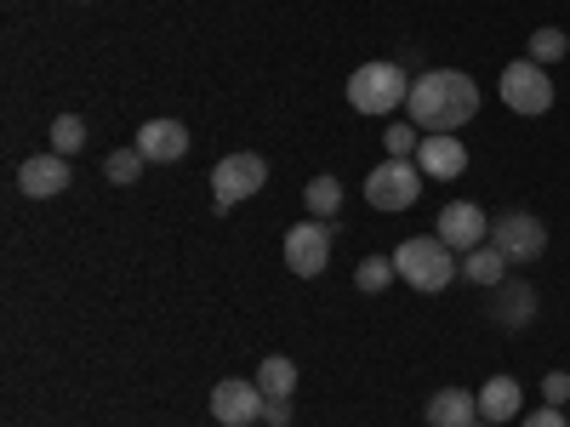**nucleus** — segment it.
I'll list each match as a JSON object with an SVG mask.
<instances>
[{
    "label": "nucleus",
    "mask_w": 570,
    "mask_h": 427,
    "mask_svg": "<svg viewBox=\"0 0 570 427\" xmlns=\"http://www.w3.org/2000/svg\"><path fill=\"white\" fill-rule=\"evenodd\" d=\"M257 388H263L268 399H292V394H297V365L285 359V354H268V359L257 365Z\"/></svg>",
    "instance_id": "a211bd4d"
},
{
    "label": "nucleus",
    "mask_w": 570,
    "mask_h": 427,
    "mask_svg": "<svg viewBox=\"0 0 570 427\" xmlns=\"http://www.w3.org/2000/svg\"><path fill=\"white\" fill-rule=\"evenodd\" d=\"M394 274L411 285V291H445L451 279H462V262H456V251L440 240V234H416V240H405L400 251H394Z\"/></svg>",
    "instance_id": "f03ea898"
},
{
    "label": "nucleus",
    "mask_w": 570,
    "mask_h": 427,
    "mask_svg": "<svg viewBox=\"0 0 570 427\" xmlns=\"http://www.w3.org/2000/svg\"><path fill=\"white\" fill-rule=\"evenodd\" d=\"M263 405H268V394L257 383H246V376H223V383L212 388V416L223 427H252L263 416Z\"/></svg>",
    "instance_id": "1a4fd4ad"
},
{
    "label": "nucleus",
    "mask_w": 570,
    "mask_h": 427,
    "mask_svg": "<svg viewBox=\"0 0 570 427\" xmlns=\"http://www.w3.org/2000/svg\"><path fill=\"white\" fill-rule=\"evenodd\" d=\"M473 115H480V86H473V75L462 69H428L411 80V98H405V120L434 137V131H456L468 126Z\"/></svg>",
    "instance_id": "f257e3e1"
},
{
    "label": "nucleus",
    "mask_w": 570,
    "mask_h": 427,
    "mask_svg": "<svg viewBox=\"0 0 570 427\" xmlns=\"http://www.w3.org/2000/svg\"><path fill=\"white\" fill-rule=\"evenodd\" d=\"M416 195H422V171H416V160H383V166L365 177V200H371L376 211H389V217L411 211Z\"/></svg>",
    "instance_id": "6e6552de"
},
{
    "label": "nucleus",
    "mask_w": 570,
    "mask_h": 427,
    "mask_svg": "<svg viewBox=\"0 0 570 427\" xmlns=\"http://www.w3.org/2000/svg\"><path fill=\"white\" fill-rule=\"evenodd\" d=\"M263 421L268 427H285V421H292V399H268L263 405Z\"/></svg>",
    "instance_id": "bb28decb"
},
{
    "label": "nucleus",
    "mask_w": 570,
    "mask_h": 427,
    "mask_svg": "<svg viewBox=\"0 0 570 427\" xmlns=\"http://www.w3.org/2000/svg\"><path fill=\"white\" fill-rule=\"evenodd\" d=\"M80 149H86V120L80 115H58L52 120V155H69L75 160Z\"/></svg>",
    "instance_id": "4be33fe9"
},
{
    "label": "nucleus",
    "mask_w": 570,
    "mask_h": 427,
    "mask_svg": "<svg viewBox=\"0 0 570 427\" xmlns=\"http://www.w3.org/2000/svg\"><path fill=\"white\" fill-rule=\"evenodd\" d=\"M497 91H502V103H508L513 115H525V120H537V115L553 109V80H548V69L531 63V58L508 63L502 80H497Z\"/></svg>",
    "instance_id": "423d86ee"
},
{
    "label": "nucleus",
    "mask_w": 570,
    "mask_h": 427,
    "mask_svg": "<svg viewBox=\"0 0 570 427\" xmlns=\"http://www.w3.org/2000/svg\"><path fill=\"white\" fill-rule=\"evenodd\" d=\"M383 149H389V160H416V149H422V131L405 120V126H389L383 131Z\"/></svg>",
    "instance_id": "b1692460"
},
{
    "label": "nucleus",
    "mask_w": 570,
    "mask_h": 427,
    "mask_svg": "<svg viewBox=\"0 0 570 427\" xmlns=\"http://www.w3.org/2000/svg\"><path fill=\"white\" fill-rule=\"evenodd\" d=\"M434 234H440V240L451 246V251H473V246H485L491 240V217L480 211V206H473V200H451L445 211H440V222H434Z\"/></svg>",
    "instance_id": "9d476101"
},
{
    "label": "nucleus",
    "mask_w": 570,
    "mask_h": 427,
    "mask_svg": "<svg viewBox=\"0 0 570 427\" xmlns=\"http://www.w3.org/2000/svg\"><path fill=\"white\" fill-rule=\"evenodd\" d=\"M354 285H360L365 297L389 291V285H394V257H365V262L354 268Z\"/></svg>",
    "instance_id": "412c9836"
},
{
    "label": "nucleus",
    "mask_w": 570,
    "mask_h": 427,
    "mask_svg": "<svg viewBox=\"0 0 570 427\" xmlns=\"http://www.w3.org/2000/svg\"><path fill=\"white\" fill-rule=\"evenodd\" d=\"M480 421V394L468 388H440L428 399V427H473Z\"/></svg>",
    "instance_id": "2eb2a0df"
},
{
    "label": "nucleus",
    "mask_w": 570,
    "mask_h": 427,
    "mask_svg": "<svg viewBox=\"0 0 570 427\" xmlns=\"http://www.w3.org/2000/svg\"><path fill=\"white\" fill-rule=\"evenodd\" d=\"M69 182H75L69 155H35L18 166V188L29 200H58V195H69Z\"/></svg>",
    "instance_id": "f8f14e48"
},
{
    "label": "nucleus",
    "mask_w": 570,
    "mask_h": 427,
    "mask_svg": "<svg viewBox=\"0 0 570 427\" xmlns=\"http://www.w3.org/2000/svg\"><path fill=\"white\" fill-rule=\"evenodd\" d=\"M480 416H485V421H513V416H525V388H519L513 376H491V383L480 388Z\"/></svg>",
    "instance_id": "dca6fc26"
},
{
    "label": "nucleus",
    "mask_w": 570,
    "mask_h": 427,
    "mask_svg": "<svg viewBox=\"0 0 570 427\" xmlns=\"http://www.w3.org/2000/svg\"><path fill=\"white\" fill-rule=\"evenodd\" d=\"M491 246L508 257V262H537L542 251H548V228H542V217L537 211H497L491 217Z\"/></svg>",
    "instance_id": "0eeeda50"
},
{
    "label": "nucleus",
    "mask_w": 570,
    "mask_h": 427,
    "mask_svg": "<svg viewBox=\"0 0 570 427\" xmlns=\"http://www.w3.org/2000/svg\"><path fill=\"white\" fill-rule=\"evenodd\" d=\"M142 166H149V160H142V149L131 142V149H115V155L104 160V177H109V182H120V188H131V182L142 177Z\"/></svg>",
    "instance_id": "aec40b11"
},
{
    "label": "nucleus",
    "mask_w": 570,
    "mask_h": 427,
    "mask_svg": "<svg viewBox=\"0 0 570 427\" xmlns=\"http://www.w3.org/2000/svg\"><path fill=\"white\" fill-rule=\"evenodd\" d=\"M462 279L468 285H480V291H497V285L508 279V257L485 240V246H473L468 257H462Z\"/></svg>",
    "instance_id": "f3484780"
},
{
    "label": "nucleus",
    "mask_w": 570,
    "mask_h": 427,
    "mask_svg": "<svg viewBox=\"0 0 570 427\" xmlns=\"http://www.w3.org/2000/svg\"><path fill=\"white\" fill-rule=\"evenodd\" d=\"M263 182H268V160L263 155H223L212 166V206L217 211H234L240 200L263 195Z\"/></svg>",
    "instance_id": "20e7f679"
},
{
    "label": "nucleus",
    "mask_w": 570,
    "mask_h": 427,
    "mask_svg": "<svg viewBox=\"0 0 570 427\" xmlns=\"http://www.w3.org/2000/svg\"><path fill=\"white\" fill-rule=\"evenodd\" d=\"M542 399L559 405V410L570 405V376H564V370H548V376H542Z\"/></svg>",
    "instance_id": "393cba45"
},
{
    "label": "nucleus",
    "mask_w": 570,
    "mask_h": 427,
    "mask_svg": "<svg viewBox=\"0 0 570 427\" xmlns=\"http://www.w3.org/2000/svg\"><path fill=\"white\" fill-rule=\"evenodd\" d=\"M411 98V75L405 63H360L348 75V103L354 115H394Z\"/></svg>",
    "instance_id": "7ed1b4c3"
},
{
    "label": "nucleus",
    "mask_w": 570,
    "mask_h": 427,
    "mask_svg": "<svg viewBox=\"0 0 570 427\" xmlns=\"http://www.w3.org/2000/svg\"><path fill=\"white\" fill-rule=\"evenodd\" d=\"M473 427H497V421H485V416H480V421H473Z\"/></svg>",
    "instance_id": "cd10ccee"
},
{
    "label": "nucleus",
    "mask_w": 570,
    "mask_h": 427,
    "mask_svg": "<svg viewBox=\"0 0 570 427\" xmlns=\"http://www.w3.org/2000/svg\"><path fill=\"white\" fill-rule=\"evenodd\" d=\"M416 171L422 177H434V182H456L468 171V142L456 131H434V137H422V149H416Z\"/></svg>",
    "instance_id": "9b49d317"
},
{
    "label": "nucleus",
    "mask_w": 570,
    "mask_h": 427,
    "mask_svg": "<svg viewBox=\"0 0 570 427\" xmlns=\"http://www.w3.org/2000/svg\"><path fill=\"white\" fill-rule=\"evenodd\" d=\"M519 427H570V416H564L559 405H542V410H531V416H519Z\"/></svg>",
    "instance_id": "a878e982"
},
{
    "label": "nucleus",
    "mask_w": 570,
    "mask_h": 427,
    "mask_svg": "<svg viewBox=\"0 0 570 427\" xmlns=\"http://www.w3.org/2000/svg\"><path fill=\"white\" fill-rule=\"evenodd\" d=\"M137 149H142V160L149 166H177L183 155H188V126L183 120H142L137 126Z\"/></svg>",
    "instance_id": "ddd939ff"
},
{
    "label": "nucleus",
    "mask_w": 570,
    "mask_h": 427,
    "mask_svg": "<svg viewBox=\"0 0 570 427\" xmlns=\"http://www.w3.org/2000/svg\"><path fill=\"white\" fill-rule=\"evenodd\" d=\"M491 319H497L502 330H525V325L537 319V285H525V279H502L497 291H491Z\"/></svg>",
    "instance_id": "4468645a"
},
{
    "label": "nucleus",
    "mask_w": 570,
    "mask_h": 427,
    "mask_svg": "<svg viewBox=\"0 0 570 427\" xmlns=\"http://www.w3.org/2000/svg\"><path fill=\"white\" fill-rule=\"evenodd\" d=\"M564 52H570V34H564V29H537V34H531V52H525V58L548 69V63H559Z\"/></svg>",
    "instance_id": "5701e85b"
},
{
    "label": "nucleus",
    "mask_w": 570,
    "mask_h": 427,
    "mask_svg": "<svg viewBox=\"0 0 570 427\" xmlns=\"http://www.w3.org/2000/svg\"><path fill=\"white\" fill-rule=\"evenodd\" d=\"M331 234H337V217H303L285 234V268L297 279H320L331 268Z\"/></svg>",
    "instance_id": "39448f33"
},
{
    "label": "nucleus",
    "mask_w": 570,
    "mask_h": 427,
    "mask_svg": "<svg viewBox=\"0 0 570 427\" xmlns=\"http://www.w3.org/2000/svg\"><path fill=\"white\" fill-rule=\"evenodd\" d=\"M303 206H308V217H337L343 211V182L337 177H308Z\"/></svg>",
    "instance_id": "6ab92c4d"
}]
</instances>
